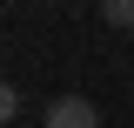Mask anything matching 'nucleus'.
Wrapping results in <instances>:
<instances>
[{"label":"nucleus","instance_id":"nucleus-1","mask_svg":"<svg viewBox=\"0 0 134 128\" xmlns=\"http://www.w3.org/2000/svg\"><path fill=\"white\" fill-rule=\"evenodd\" d=\"M47 128H100V115L87 95H60V101H47Z\"/></svg>","mask_w":134,"mask_h":128},{"label":"nucleus","instance_id":"nucleus-3","mask_svg":"<svg viewBox=\"0 0 134 128\" xmlns=\"http://www.w3.org/2000/svg\"><path fill=\"white\" fill-rule=\"evenodd\" d=\"M14 115H20V95L7 88V81H0V121H14Z\"/></svg>","mask_w":134,"mask_h":128},{"label":"nucleus","instance_id":"nucleus-2","mask_svg":"<svg viewBox=\"0 0 134 128\" xmlns=\"http://www.w3.org/2000/svg\"><path fill=\"white\" fill-rule=\"evenodd\" d=\"M100 20H107L114 34H127L134 27V0H100Z\"/></svg>","mask_w":134,"mask_h":128}]
</instances>
